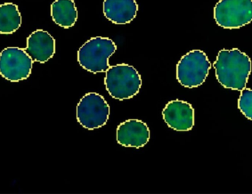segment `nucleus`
<instances>
[{"mask_svg":"<svg viewBox=\"0 0 252 194\" xmlns=\"http://www.w3.org/2000/svg\"><path fill=\"white\" fill-rule=\"evenodd\" d=\"M162 117L169 127L175 131H188L195 124V111L190 103L184 100H170L162 111Z\"/></svg>","mask_w":252,"mask_h":194,"instance_id":"obj_8","label":"nucleus"},{"mask_svg":"<svg viewBox=\"0 0 252 194\" xmlns=\"http://www.w3.org/2000/svg\"><path fill=\"white\" fill-rule=\"evenodd\" d=\"M211 64L202 50H194L182 56L176 66V78L181 85L192 89L204 84Z\"/></svg>","mask_w":252,"mask_h":194,"instance_id":"obj_4","label":"nucleus"},{"mask_svg":"<svg viewBox=\"0 0 252 194\" xmlns=\"http://www.w3.org/2000/svg\"><path fill=\"white\" fill-rule=\"evenodd\" d=\"M53 22L62 28H72L78 20V13L74 0H56L51 4Z\"/></svg>","mask_w":252,"mask_h":194,"instance_id":"obj_12","label":"nucleus"},{"mask_svg":"<svg viewBox=\"0 0 252 194\" xmlns=\"http://www.w3.org/2000/svg\"><path fill=\"white\" fill-rule=\"evenodd\" d=\"M109 115L110 106L98 93H87L77 106L78 122L88 130L97 129L106 125Z\"/></svg>","mask_w":252,"mask_h":194,"instance_id":"obj_5","label":"nucleus"},{"mask_svg":"<svg viewBox=\"0 0 252 194\" xmlns=\"http://www.w3.org/2000/svg\"><path fill=\"white\" fill-rule=\"evenodd\" d=\"M104 84L113 98L125 100L139 93L142 81L141 75L133 66L121 64L111 66L107 69Z\"/></svg>","mask_w":252,"mask_h":194,"instance_id":"obj_2","label":"nucleus"},{"mask_svg":"<svg viewBox=\"0 0 252 194\" xmlns=\"http://www.w3.org/2000/svg\"><path fill=\"white\" fill-rule=\"evenodd\" d=\"M214 19L225 29H238L252 22V0H220L214 7Z\"/></svg>","mask_w":252,"mask_h":194,"instance_id":"obj_6","label":"nucleus"},{"mask_svg":"<svg viewBox=\"0 0 252 194\" xmlns=\"http://www.w3.org/2000/svg\"><path fill=\"white\" fill-rule=\"evenodd\" d=\"M117 45L111 38L97 36L86 41L78 52L79 65L88 72H106L110 67L109 60L116 52Z\"/></svg>","mask_w":252,"mask_h":194,"instance_id":"obj_3","label":"nucleus"},{"mask_svg":"<svg viewBox=\"0 0 252 194\" xmlns=\"http://www.w3.org/2000/svg\"><path fill=\"white\" fill-rule=\"evenodd\" d=\"M150 137L148 125L140 120H127L117 129V141L124 147L140 149L148 143Z\"/></svg>","mask_w":252,"mask_h":194,"instance_id":"obj_9","label":"nucleus"},{"mask_svg":"<svg viewBox=\"0 0 252 194\" xmlns=\"http://www.w3.org/2000/svg\"><path fill=\"white\" fill-rule=\"evenodd\" d=\"M32 64L25 49L6 47L0 53V75L10 82L23 81L31 75Z\"/></svg>","mask_w":252,"mask_h":194,"instance_id":"obj_7","label":"nucleus"},{"mask_svg":"<svg viewBox=\"0 0 252 194\" xmlns=\"http://www.w3.org/2000/svg\"><path fill=\"white\" fill-rule=\"evenodd\" d=\"M139 6L136 0H104L103 14L116 25L130 23L136 18Z\"/></svg>","mask_w":252,"mask_h":194,"instance_id":"obj_11","label":"nucleus"},{"mask_svg":"<svg viewBox=\"0 0 252 194\" xmlns=\"http://www.w3.org/2000/svg\"><path fill=\"white\" fill-rule=\"evenodd\" d=\"M238 109L246 118L252 121V90L245 88L238 99Z\"/></svg>","mask_w":252,"mask_h":194,"instance_id":"obj_14","label":"nucleus"},{"mask_svg":"<svg viewBox=\"0 0 252 194\" xmlns=\"http://www.w3.org/2000/svg\"><path fill=\"white\" fill-rule=\"evenodd\" d=\"M22 22V15L16 4L11 2L0 4V33H13L20 28Z\"/></svg>","mask_w":252,"mask_h":194,"instance_id":"obj_13","label":"nucleus"},{"mask_svg":"<svg viewBox=\"0 0 252 194\" xmlns=\"http://www.w3.org/2000/svg\"><path fill=\"white\" fill-rule=\"evenodd\" d=\"M25 50L33 62L46 63L56 53V40L47 31L36 30L27 38Z\"/></svg>","mask_w":252,"mask_h":194,"instance_id":"obj_10","label":"nucleus"},{"mask_svg":"<svg viewBox=\"0 0 252 194\" xmlns=\"http://www.w3.org/2000/svg\"><path fill=\"white\" fill-rule=\"evenodd\" d=\"M218 81L226 89L242 91L252 72V61L237 48L220 50L213 64Z\"/></svg>","mask_w":252,"mask_h":194,"instance_id":"obj_1","label":"nucleus"}]
</instances>
